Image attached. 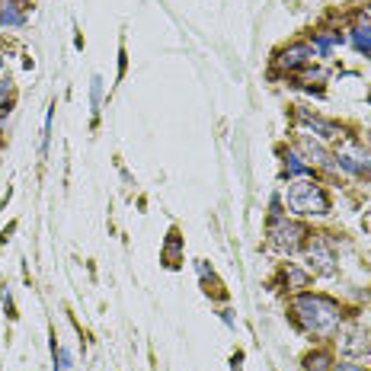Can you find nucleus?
<instances>
[{
	"label": "nucleus",
	"mask_w": 371,
	"mask_h": 371,
	"mask_svg": "<svg viewBox=\"0 0 371 371\" xmlns=\"http://www.w3.org/2000/svg\"><path fill=\"white\" fill-rule=\"evenodd\" d=\"M301 118H304V125H310V128H314L320 138H333V135H336V125L323 122V118H317V116H308V112H301Z\"/></svg>",
	"instance_id": "11"
},
{
	"label": "nucleus",
	"mask_w": 371,
	"mask_h": 371,
	"mask_svg": "<svg viewBox=\"0 0 371 371\" xmlns=\"http://www.w3.org/2000/svg\"><path fill=\"white\" fill-rule=\"evenodd\" d=\"M0 64H4V61H0Z\"/></svg>",
	"instance_id": "18"
},
{
	"label": "nucleus",
	"mask_w": 371,
	"mask_h": 371,
	"mask_svg": "<svg viewBox=\"0 0 371 371\" xmlns=\"http://www.w3.org/2000/svg\"><path fill=\"white\" fill-rule=\"evenodd\" d=\"M6 90H10V87H6V83L0 81V118L6 116Z\"/></svg>",
	"instance_id": "16"
},
{
	"label": "nucleus",
	"mask_w": 371,
	"mask_h": 371,
	"mask_svg": "<svg viewBox=\"0 0 371 371\" xmlns=\"http://www.w3.org/2000/svg\"><path fill=\"white\" fill-rule=\"evenodd\" d=\"M336 371H365L362 365H352V362H342V365H336Z\"/></svg>",
	"instance_id": "17"
},
{
	"label": "nucleus",
	"mask_w": 371,
	"mask_h": 371,
	"mask_svg": "<svg viewBox=\"0 0 371 371\" xmlns=\"http://www.w3.org/2000/svg\"><path fill=\"white\" fill-rule=\"evenodd\" d=\"M298 151H301V154L308 157L310 163H327V161H330V157H327V151H323L320 144H314V141H310V138H304V135L298 138Z\"/></svg>",
	"instance_id": "10"
},
{
	"label": "nucleus",
	"mask_w": 371,
	"mask_h": 371,
	"mask_svg": "<svg viewBox=\"0 0 371 371\" xmlns=\"http://www.w3.org/2000/svg\"><path fill=\"white\" fill-rule=\"evenodd\" d=\"M342 352L346 355H362V352H368V333L362 327H349L346 333H342Z\"/></svg>",
	"instance_id": "5"
},
{
	"label": "nucleus",
	"mask_w": 371,
	"mask_h": 371,
	"mask_svg": "<svg viewBox=\"0 0 371 371\" xmlns=\"http://www.w3.org/2000/svg\"><path fill=\"white\" fill-rule=\"evenodd\" d=\"M90 103H93V116H96L99 106H103V81L99 77H93V83H90Z\"/></svg>",
	"instance_id": "13"
},
{
	"label": "nucleus",
	"mask_w": 371,
	"mask_h": 371,
	"mask_svg": "<svg viewBox=\"0 0 371 371\" xmlns=\"http://www.w3.org/2000/svg\"><path fill=\"white\" fill-rule=\"evenodd\" d=\"M291 310H295L298 327L308 330V333H330V330L340 327V317H342L340 304H336L333 298H323V295L295 298Z\"/></svg>",
	"instance_id": "1"
},
{
	"label": "nucleus",
	"mask_w": 371,
	"mask_h": 371,
	"mask_svg": "<svg viewBox=\"0 0 371 371\" xmlns=\"http://www.w3.org/2000/svg\"><path fill=\"white\" fill-rule=\"evenodd\" d=\"M310 45H291L288 51H282V58H278V64L282 68H288V71H295V68H301V64H308L310 61Z\"/></svg>",
	"instance_id": "7"
},
{
	"label": "nucleus",
	"mask_w": 371,
	"mask_h": 371,
	"mask_svg": "<svg viewBox=\"0 0 371 371\" xmlns=\"http://www.w3.org/2000/svg\"><path fill=\"white\" fill-rule=\"evenodd\" d=\"M352 45L365 58H371V23H368V19H359V23L352 26Z\"/></svg>",
	"instance_id": "9"
},
{
	"label": "nucleus",
	"mask_w": 371,
	"mask_h": 371,
	"mask_svg": "<svg viewBox=\"0 0 371 371\" xmlns=\"http://www.w3.org/2000/svg\"><path fill=\"white\" fill-rule=\"evenodd\" d=\"M308 263H310V269L320 273V275L336 273V256H333V250H330V243L323 240V237H314V240L308 243Z\"/></svg>",
	"instance_id": "4"
},
{
	"label": "nucleus",
	"mask_w": 371,
	"mask_h": 371,
	"mask_svg": "<svg viewBox=\"0 0 371 371\" xmlns=\"http://www.w3.org/2000/svg\"><path fill=\"white\" fill-rule=\"evenodd\" d=\"M308 368H310V371H323V368H327V355H310V359H308Z\"/></svg>",
	"instance_id": "15"
},
{
	"label": "nucleus",
	"mask_w": 371,
	"mask_h": 371,
	"mask_svg": "<svg viewBox=\"0 0 371 371\" xmlns=\"http://www.w3.org/2000/svg\"><path fill=\"white\" fill-rule=\"evenodd\" d=\"M285 202L295 215H304V218H320L330 211V195L323 192V186H317L314 180H295L285 192Z\"/></svg>",
	"instance_id": "2"
},
{
	"label": "nucleus",
	"mask_w": 371,
	"mask_h": 371,
	"mask_svg": "<svg viewBox=\"0 0 371 371\" xmlns=\"http://www.w3.org/2000/svg\"><path fill=\"white\" fill-rule=\"evenodd\" d=\"M336 42H342L340 36H323V39H317V51H320V55H330V49H333Z\"/></svg>",
	"instance_id": "14"
},
{
	"label": "nucleus",
	"mask_w": 371,
	"mask_h": 371,
	"mask_svg": "<svg viewBox=\"0 0 371 371\" xmlns=\"http://www.w3.org/2000/svg\"><path fill=\"white\" fill-rule=\"evenodd\" d=\"M340 167L349 170V173H368L371 170V157L365 151H346V154H340Z\"/></svg>",
	"instance_id": "6"
},
{
	"label": "nucleus",
	"mask_w": 371,
	"mask_h": 371,
	"mask_svg": "<svg viewBox=\"0 0 371 371\" xmlns=\"http://www.w3.org/2000/svg\"><path fill=\"white\" fill-rule=\"evenodd\" d=\"M301 237L304 228L295 221H288L285 215H273V224H269V243L278 253H298L301 250Z\"/></svg>",
	"instance_id": "3"
},
{
	"label": "nucleus",
	"mask_w": 371,
	"mask_h": 371,
	"mask_svg": "<svg viewBox=\"0 0 371 371\" xmlns=\"http://www.w3.org/2000/svg\"><path fill=\"white\" fill-rule=\"evenodd\" d=\"M26 23V13L16 0H0V26H23Z\"/></svg>",
	"instance_id": "8"
},
{
	"label": "nucleus",
	"mask_w": 371,
	"mask_h": 371,
	"mask_svg": "<svg viewBox=\"0 0 371 371\" xmlns=\"http://www.w3.org/2000/svg\"><path fill=\"white\" fill-rule=\"evenodd\" d=\"M285 170H288V176H310V167L308 163H301V157L298 154L285 157Z\"/></svg>",
	"instance_id": "12"
}]
</instances>
